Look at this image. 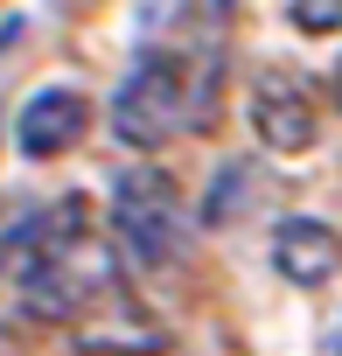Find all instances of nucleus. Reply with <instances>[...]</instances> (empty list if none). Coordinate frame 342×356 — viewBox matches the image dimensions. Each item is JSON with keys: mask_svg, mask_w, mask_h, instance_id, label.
<instances>
[{"mask_svg": "<svg viewBox=\"0 0 342 356\" xmlns=\"http://www.w3.org/2000/svg\"><path fill=\"white\" fill-rule=\"evenodd\" d=\"M119 280V238H105L84 210V196H63L15 252V286L22 307L42 321H77L91 314Z\"/></svg>", "mask_w": 342, "mask_h": 356, "instance_id": "obj_1", "label": "nucleus"}, {"mask_svg": "<svg viewBox=\"0 0 342 356\" xmlns=\"http://www.w3.org/2000/svg\"><path fill=\"white\" fill-rule=\"evenodd\" d=\"M189 63L196 56H182V49H161V42H140V56H133V70H126V84L112 91V133L133 147V154H154V147H168L182 126H189V105L203 98L196 84H189Z\"/></svg>", "mask_w": 342, "mask_h": 356, "instance_id": "obj_2", "label": "nucleus"}, {"mask_svg": "<svg viewBox=\"0 0 342 356\" xmlns=\"http://www.w3.org/2000/svg\"><path fill=\"white\" fill-rule=\"evenodd\" d=\"M112 238L140 266H168L182 252V196L161 168H119L112 182Z\"/></svg>", "mask_w": 342, "mask_h": 356, "instance_id": "obj_3", "label": "nucleus"}, {"mask_svg": "<svg viewBox=\"0 0 342 356\" xmlns=\"http://www.w3.org/2000/svg\"><path fill=\"white\" fill-rule=\"evenodd\" d=\"M252 133L266 154H307L321 140V112H314V91L307 77L293 70H259L252 84Z\"/></svg>", "mask_w": 342, "mask_h": 356, "instance_id": "obj_4", "label": "nucleus"}, {"mask_svg": "<svg viewBox=\"0 0 342 356\" xmlns=\"http://www.w3.org/2000/svg\"><path fill=\"white\" fill-rule=\"evenodd\" d=\"M84 126H91V98H84L77 84H42V91L15 112V147H22L28 161H56V154H70V147L84 140Z\"/></svg>", "mask_w": 342, "mask_h": 356, "instance_id": "obj_5", "label": "nucleus"}, {"mask_svg": "<svg viewBox=\"0 0 342 356\" xmlns=\"http://www.w3.org/2000/svg\"><path fill=\"white\" fill-rule=\"evenodd\" d=\"M335 266H342V238L321 224V217H286L279 231H272V273L286 280V286H328L335 280Z\"/></svg>", "mask_w": 342, "mask_h": 356, "instance_id": "obj_6", "label": "nucleus"}, {"mask_svg": "<svg viewBox=\"0 0 342 356\" xmlns=\"http://www.w3.org/2000/svg\"><path fill=\"white\" fill-rule=\"evenodd\" d=\"M98 307H105V314H77V321H84V349H126V356H154V349H161V328L140 321L126 300H119V314H112V293H105Z\"/></svg>", "mask_w": 342, "mask_h": 356, "instance_id": "obj_7", "label": "nucleus"}, {"mask_svg": "<svg viewBox=\"0 0 342 356\" xmlns=\"http://www.w3.org/2000/svg\"><path fill=\"white\" fill-rule=\"evenodd\" d=\"M252 203H259V168H252V161H224V175H217L203 217H210V224H238Z\"/></svg>", "mask_w": 342, "mask_h": 356, "instance_id": "obj_8", "label": "nucleus"}, {"mask_svg": "<svg viewBox=\"0 0 342 356\" xmlns=\"http://www.w3.org/2000/svg\"><path fill=\"white\" fill-rule=\"evenodd\" d=\"M300 35H342V0H286Z\"/></svg>", "mask_w": 342, "mask_h": 356, "instance_id": "obj_9", "label": "nucleus"}, {"mask_svg": "<svg viewBox=\"0 0 342 356\" xmlns=\"http://www.w3.org/2000/svg\"><path fill=\"white\" fill-rule=\"evenodd\" d=\"M321 356H342V314L328 321V335H321Z\"/></svg>", "mask_w": 342, "mask_h": 356, "instance_id": "obj_10", "label": "nucleus"}, {"mask_svg": "<svg viewBox=\"0 0 342 356\" xmlns=\"http://www.w3.org/2000/svg\"><path fill=\"white\" fill-rule=\"evenodd\" d=\"M335 98H342V63H335Z\"/></svg>", "mask_w": 342, "mask_h": 356, "instance_id": "obj_11", "label": "nucleus"}]
</instances>
